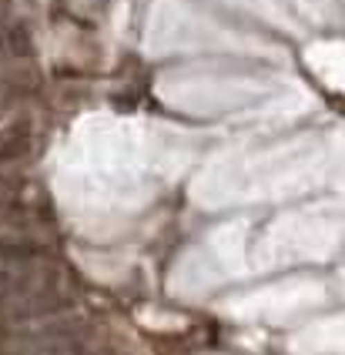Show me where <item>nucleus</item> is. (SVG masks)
I'll return each instance as SVG.
<instances>
[{
    "mask_svg": "<svg viewBox=\"0 0 345 355\" xmlns=\"http://www.w3.org/2000/svg\"><path fill=\"white\" fill-rule=\"evenodd\" d=\"M30 342H34V345H24V349H37V352H74V349H81L84 329L78 322H54V325H47L41 332H34Z\"/></svg>",
    "mask_w": 345,
    "mask_h": 355,
    "instance_id": "obj_1",
    "label": "nucleus"
},
{
    "mask_svg": "<svg viewBox=\"0 0 345 355\" xmlns=\"http://www.w3.org/2000/svg\"><path fill=\"white\" fill-rule=\"evenodd\" d=\"M30 128L27 121H17V124H7L0 128V161H10V158H24L30 151Z\"/></svg>",
    "mask_w": 345,
    "mask_h": 355,
    "instance_id": "obj_2",
    "label": "nucleus"
},
{
    "mask_svg": "<svg viewBox=\"0 0 345 355\" xmlns=\"http://www.w3.org/2000/svg\"><path fill=\"white\" fill-rule=\"evenodd\" d=\"M24 278L17 272H10V268H0V302H7V298H14L21 292Z\"/></svg>",
    "mask_w": 345,
    "mask_h": 355,
    "instance_id": "obj_3",
    "label": "nucleus"
}]
</instances>
